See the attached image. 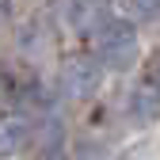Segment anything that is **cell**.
I'll use <instances>...</instances> for the list:
<instances>
[{
  "label": "cell",
  "instance_id": "7a4b0ae2",
  "mask_svg": "<svg viewBox=\"0 0 160 160\" xmlns=\"http://www.w3.org/2000/svg\"><path fill=\"white\" fill-rule=\"evenodd\" d=\"M57 84L69 99H88L99 84V61H88V57H72V61L61 69Z\"/></svg>",
  "mask_w": 160,
  "mask_h": 160
},
{
  "label": "cell",
  "instance_id": "277c9868",
  "mask_svg": "<svg viewBox=\"0 0 160 160\" xmlns=\"http://www.w3.org/2000/svg\"><path fill=\"white\" fill-rule=\"evenodd\" d=\"M31 145V122L27 118H0V160L8 156H19Z\"/></svg>",
  "mask_w": 160,
  "mask_h": 160
},
{
  "label": "cell",
  "instance_id": "3957f363",
  "mask_svg": "<svg viewBox=\"0 0 160 160\" xmlns=\"http://www.w3.org/2000/svg\"><path fill=\"white\" fill-rule=\"evenodd\" d=\"M130 118L137 126L160 122V84L156 80H145L141 88H133V95H130Z\"/></svg>",
  "mask_w": 160,
  "mask_h": 160
},
{
  "label": "cell",
  "instance_id": "6da1fadb",
  "mask_svg": "<svg viewBox=\"0 0 160 160\" xmlns=\"http://www.w3.org/2000/svg\"><path fill=\"white\" fill-rule=\"evenodd\" d=\"M95 61L107 69H130L137 61V34L130 23L111 19L95 31Z\"/></svg>",
  "mask_w": 160,
  "mask_h": 160
},
{
  "label": "cell",
  "instance_id": "5b68a950",
  "mask_svg": "<svg viewBox=\"0 0 160 160\" xmlns=\"http://www.w3.org/2000/svg\"><path fill=\"white\" fill-rule=\"evenodd\" d=\"M130 8L141 19H149V15H160V0H130Z\"/></svg>",
  "mask_w": 160,
  "mask_h": 160
}]
</instances>
